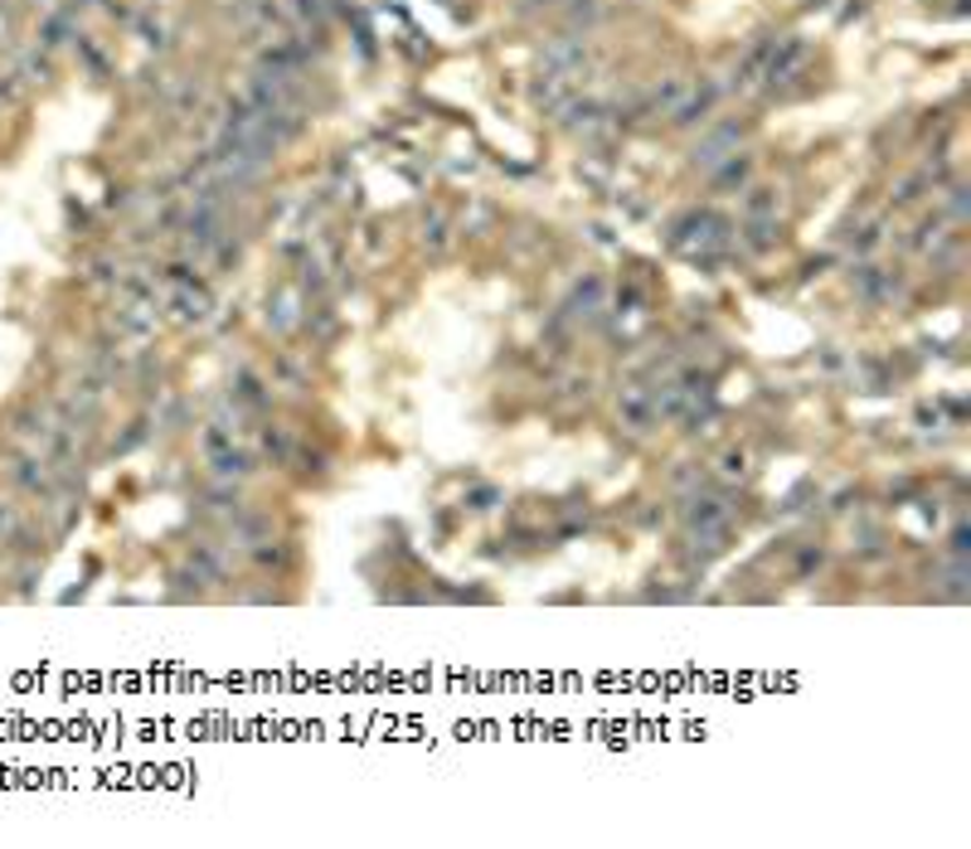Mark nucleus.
Segmentation results:
<instances>
[{
	"label": "nucleus",
	"instance_id": "f257e3e1",
	"mask_svg": "<svg viewBox=\"0 0 971 849\" xmlns=\"http://www.w3.org/2000/svg\"><path fill=\"white\" fill-rule=\"evenodd\" d=\"M671 243L681 248L685 257L715 263L719 253H729V243H733V223H729V219H719L715 209H695V214H685V219L671 229Z\"/></svg>",
	"mask_w": 971,
	"mask_h": 849
},
{
	"label": "nucleus",
	"instance_id": "f03ea898",
	"mask_svg": "<svg viewBox=\"0 0 971 849\" xmlns=\"http://www.w3.org/2000/svg\"><path fill=\"white\" fill-rule=\"evenodd\" d=\"M617 417H622L627 433H647V427L656 423V403H651L647 383H627L622 399H617Z\"/></svg>",
	"mask_w": 971,
	"mask_h": 849
},
{
	"label": "nucleus",
	"instance_id": "7ed1b4c3",
	"mask_svg": "<svg viewBox=\"0 0 971 849\" xmlns=\"http://www.w3.org/2000/svg\"><path fill=\"white\" fill-rule=\"evenodd\" d=\"M209 467H214V475H219V481H243V475L253 471V461H248V451L229 447V451H214Z\"/></svg>",
	"mask_w": 971,
	"mask_h": 849
},
{
	"label": "nucleus",
	"instance_id": "20e7f679",
	"mask_svg": "<svg viewBox=\"0 0 971 849\" xmlns=\"http://www.w3.org/2000/svg\"><path fill=\"white\" fill-rule=\"evenodd\" d=\"M749 223H773L777 219V190H753L749 204H743Z\"/></svg>",
	"mask_w": 971,
	"mask_h": 849
},
{
	"label": "nucleus",
	"instance_id": "39448f33",
	"mask_svg": "<svg viewBox=\"0 0 971 849\" xmlns=\"http://www.w3.org/2000/svg\"><path fill=\"white\" fill-rule=\"evenodd\" d=\"M199 441H205V451H209V457H214V451H229V447H233V427H229V423H209V427H205V437H199Z\"/></svg>",
	"mask_w": 971,
	"mask_h": 849
},
{
	"label": "nucleus",
	"instance_id": "423d86ee",
	"mask_svg": "<svg viewBox=\"0 0 971 849\" xmlns=\"http://www.w3.org/2000/svg\"><path fill=\"white\" fill-rule=\"evenodd\" d=\"M719 471H724V475H743V471H749V451L729 447L724 457H719Z\"/></svg>",
	"mask_w": 971,
	"mask_h": 849
},
{
	"label": "nucleus",
	"instance_id": "0eeeda50",
	"mask_svg": "<svg viewBox=\"0 0 971 849\" xmlns=\"http://www.w3.org/2000/svg\"><path fill=\"white\" fill-rule=\"evenodd\" d=\"M239 399H243V403H253V408L263 403V383H258V379H253V374H248V369L239 374Z\"/></svg>",
	"mask_w": 971,
	"mask_h": 849
},
{
	"label": "nucleus",
	"instance_id": "6e6552de",
	"mask_svg": "<svg viewBox=\"0 0 971 849\" xmlns=\"http://www.w3.org/2000/svg\"><path fill=\"white\" fill-rule=\"evenodd\" d=\"M15 529H20V525H15V509H10V505H0V539H10V535H15Z\"/></svg>",
	"mask_w": 971,
	"mask_h": 849
}]
</instances>
